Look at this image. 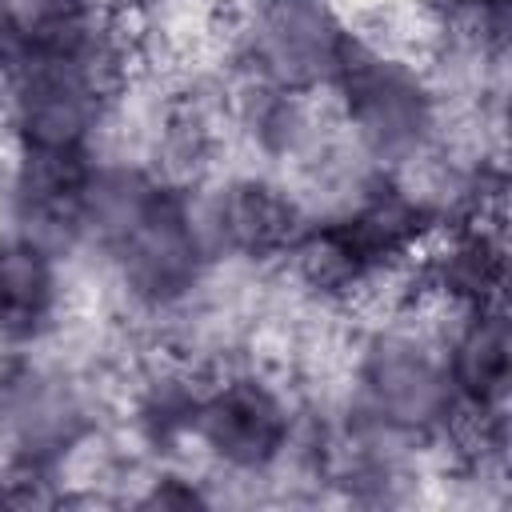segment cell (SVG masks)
Listing matches in <instances>:
<instances>
[{
  "label": "cell",
  "mask_w": 512,
  "mask_h": 512,
  "mask_svg": "<svg viewBox=\"0 0 512 512\" xmlns=\"http://www.w3.org/2000/svg\"><path fill=\"white\" fill-rule=\"evenodd\" d=\"M204 388H208V380H204L200 372H192L188 364L152 368V372L140 380V392H136V400H132L136 432H140L152 448H160V452L180 448L184 440H192Z\"/></svg>",
  "instance_id": "8fae6325"
},
{
  "label": "cell",
  "mask_w": 512,
  "mask_h": 512,
  "mask_svg": "<svg viewBox=\"0 0 512 512\" xmlns=\"http://www.w3.org/2000/svg\"><path fill=\"white\" fill-rule=\"evenodd\" d=\"M124 296L144 312L184 308L212 268V252L200 232L196 200L184 184L160 176L140 216L104 252Z\"/></svg>",
  "instance_id": "3957f363"
},
{
  "label": "cell",
  "mask_w": 512,
  "mask_h": 512,
  "mask_svg": "<svg viewBox=\"0 0 512 512\" xmlns=\"http://www.w3.org/2000/svg\"><path fill=\"white\" fill-rule=\"evenodd\" d=\"M64 308L60 252L12 232L0 240V340L36 344Z\"/></svg>",
  "instance_id": "30bf717a"
},
{
  "label": "cell",
  "mask_w": 512,
  "mask_h": 512,
  "mask_svg": "<svg viewBox=\"0 0 512 512\" xmlns=\"http://www.w3.org/2000/svg\"><path fill=\"white\" fill-rule=\"evenodd\" d=\"M352 416L400 444L448 436L460 404L440 340L404 324L376 328L352 364Z\"/></svg>",
  "instance_id": "7a4b0ae2"
},
{
  "label": "cell",
  "mask_w": 512,
  "mask_h": 512,
  "mask_svg": "<svg viewBox=\"0 0 512 512\" xmlns=\"http://www.w3.org/2000/svg\"><path fill=\"white\" fill-rule=\"evenodd\" d=\"M196 216L212 260L244 264L288 260L300 232L308 228V212L300 208V200L268 176L224 180L204 204H196Z\"/></svg>",
  "instance_id": "ba28073f"
},
{
  "label": "cell",
  "mask_w": 512,
  "mask_h": 512,
  "mask_svg": "<svg viewBox=\"0 0 512 512\" xmlns=\"http://www.w3.org/2000/svg\"><path fill=\"white\" fill-rule=\"evenodd\" d=\"M328 92L352 148L372 160L376 172H400L424 160L440 140L436 84L412 52L372 32H348Z\"/></svg>",
  "instance_id": "6da1fadb"
},
{
  "label": "cell",
  "mask_w": 512,
  "mask_h": 512,
  "mask_svg": "<svg viewBox=\"0 0 512 512\" xmlns=\"http://www.w3.org/2000/svg\"><path fill=\"white\" fill-rule=\"evenodd\" d=\"M92 436V404L76 376L16 356L0 368V444L8 456L60 464Z\"/></svg>",
  "instance_id": "52a82bcc"
},
{
  "label": "cell",
  "mask_w": 512,
  "mask_h": 512,
  "mask_svg": "<svg viewBox=\"0 0 512 512\" xmlns=\"http://www.w3.org/2000/svg\"><path fill=\"white\" fill-rule=\"evenodd\" d=\"M440 352L460 412L468 416L504 412L512 384V340L500 304L456 312L448 336L440 340Z\"/></svg>",
  "instance_id": "9c48e42d"
},
{
  "label": "cell",
  "mask_w": 512,
  "mask_h": 512,
  "mask_svg": "<svg viewBox=\"0 0 512 512\" xmlns=\"http://www.w3.org/2000/svg\"><path fill=\"white\" fill-rule=\"evenodd\" d=\"M140 504H152V508H192V504H208V496L196 484L180 480V476H156L152 488L140 496Z\"/></svg>",
  "instance_id": "7c38bea8"
},
{
  "label": "cell",
  "mask_w": 512,
  "mask_h": 512,
  "mask_svg": "<svg viewBox=\"0 0 512 512\" xmlns=\"http://www.w3.org/2000/svg\"><path fill=\"white\" fill-rule=\"evenodd\" d=\"M192 440L220 468L260 476L288 456L296 440V412L280 384L260 372H228L208 380Z\"/></svg>",
  "instance_id": "8992f818"
},
{
  "label": "cell",
  "mask_w": 512,
  "mask_h": 512,
  "mask_svg": "<svg viewBox=\"0 0 512 512\" xmlns=\"http://www.w3.org/2000/svg\"><path fill=\"white\" fill-rule=\"evenodd\" d=\"M116 84V68L28 56L8 72V96L0 108L8 116L12 148H92Z\"/></svg>",
  "instance_id": "277c9868"
},
{
  "label": "cell",
  "mask_w": 512,
  "mask_h": 512,
  "mask_svg": "<svg viewBox=\"0 0 512 512\" xmlns=\"http://www.w3.org/2000/svg\"><path fill=\"white\" fill-rule=\"evenodd\" d=\"M348 32L332 0H252L240 48L264 88L312 96L328 88Z\"/></svg>",
  "instance_id": "5b68a950"
}]
</instances>
